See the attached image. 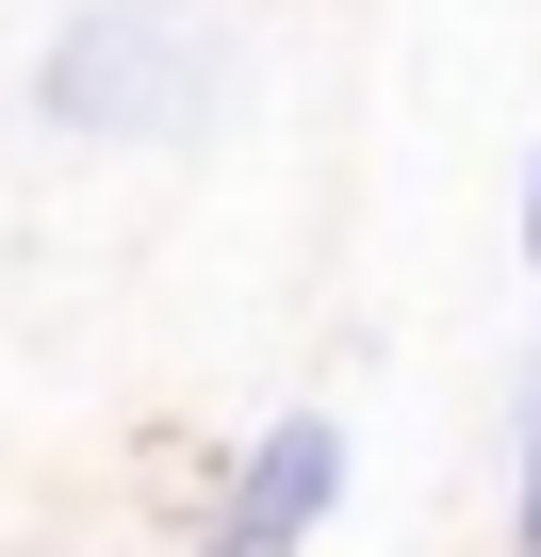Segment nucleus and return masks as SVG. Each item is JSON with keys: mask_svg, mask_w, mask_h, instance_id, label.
I'll list each match as a JSON object with an SVG mask.
<instances>
[{"mask_svg": "<svg viewBox=\"0 0 541 557\" xmlns=\"http://www.w3.org/2000/svg\"><path fill=\"white\" fill-rule=\"evenodd\" d=\"M525 262H541V164H525Z\"/></svg>", "mask_w": 541, "mask_h": 557, "instance_id": "obj_3", "label": "nucleus"}, {"mask_svg": "<svg viewBox=\"0 0 541 557\" xmlns=\"http://www.w3.org/2000/svg\"><path fill=\"white\" fill-rule=\"evenodd\" d=\"M329 508H345V426L329 410H280V426L246 443V475H230V508H213L197 557H312Z\"/></svg>", "mask_w": 541, "mask_h": 557, "instance_id": "obj_2", "label": "nucleus"}, {"mask_svg": "<svg viewBox=\"0 0 541 557\" xmlns=\"http://www.w3.org/2000/svg\"><path fill=\"white\" fill-rule=\"evenodd\" d=\"M213 83H230V50H213L197 0H83L34 50V115L83 132V148H164V132L213 115Z\"/></svg>", "mask_w": 541, "mask_h": 557, "instance_id": "obj_1", "label": "nucleus"}]
</instances>
